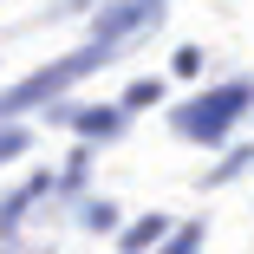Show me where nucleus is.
<instances>
[{"label": "nucleus", "mask_w": 254, "mask_h": 254, "mask_svg": "<svg viewBox=\"0 0 254 254\" xmlns=\"http://www.w3.org/2000/svg\"><path fill=\"white\" fill-rule=\"evenodd\" d=\"M98 65H111V46L105 39H91L78 59H59V65H46V72H33L26 85H13V91H0V118H20L26 105H39V98H53V91H65V85H78L85 72H98Z\"/></svg>", "instance_id": "obj_1"}, {"label": "nucleus", "mask_w": 254, "mask_h": 254, "mask_svg": "<svg viewBox=\"0 0 254 254\" xmlns=\"http://www.w3.org/2000/svg\"><path fill=\"white\" fill-rule=\"evenodd\" d=\"M241 105H248V85H222V91H209V98H195V111H183L176 124H183L189 137H215L222 124L241 118Z\"/></svg>", "instance_id": "obj_2"}, {"label": "nucleus", "mask_w": 254, "mask_h": 254, "mask_svg": "<svg viewBox=\"0 0 254 254\" xmlns=\"http://www.w3.org/2000/svg\"><path fill=\"white\" fill-rule=\"evenodd\" d=\"M157 7H163V0H124V7H105V13H98V39L118 46L124 33H137V26L157 20Z\"/></svg>", "instance_id": "obj_3"}, {"label": "nucleus", "mask_w": 254, "mask_h": 254, "mask_svg": "<svg viewBox=\"0 0 254 254\" xmlns=\"http://www.w3.org/2000/svg\"><path fill=\"white\" fill-rule=\"evenodd\" d=\"M157 91H163L157 78H137V85L124 91V111H143V105H157Z\"/></svg>", "instance_id": "obj_4"}, {"label": "nucleus", "mask_w": 254, "mask_h": 254, "mask_svg": "<svg viewBox=\"0 0 254 254\" xmlns=\"http://www.w3.org/2000/svg\"><path fill=\"white\" fill-rule=\"evenodd\" d=\"M248 163H254V150H228V163H222V170H215V183H228V176H241V170H248Z\"/></svg>", "instance_id": "obj_5"}, {"label": "nucleus", "mask_w": 254, "mask_h": 254, "mask_svg": "<svg viewBox=\"0 0 254 254\" xmlns=\"http://www.w3.org/2000/svg\"><path fill=\"white\" fill-rule=\"evenodd\" d=\"M195 241H202V228H183V235H176V241H170L163 254H195Z\"/></svg>", "instance_id": "obj_6"}]
</instances>
